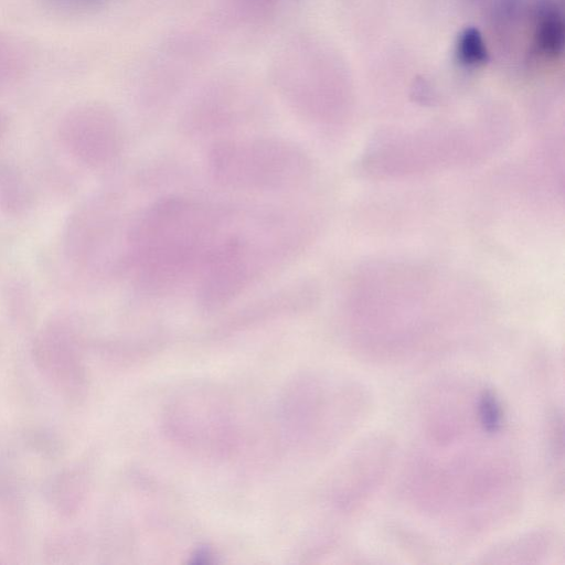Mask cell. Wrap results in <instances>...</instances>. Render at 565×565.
Returning <instances> with one entry per match:
<instances>
[{
    "label": "cell",
    "mask_w": 565,
    "mask_h": 565,
    "mask_svg": "<svg viewBox=\"0 0 565 565\" xmlns=\"http://www.w3.org/2000/svg\"><path fill=\"white\" fill-rule=\"evenodd\" d=\"M564 20L561 12L552 4L539 7L534 17L532 33V52L544 61L557 60L564 50Z\"/></svg>",
    "instance_id": "obj_1"
},
{
    "label": "cell",
    "mask_w": 565,
    "mask_h": 565,
    "mask_svg": "<svg viewBox=\"0 0 565 565\" xmlns=\"http://www.w3.org/2000/svg\"><path fill=\"white\" fill-rule=\"evenodd\" d=\"M456 55L460 64L466 67H479L487 63L489 53L478 29L469 26L459 33L456 43Z\"/></svg>",
    "instance_id": "obj_2"
},
{
    "label": "cell",
    "mask_w": 565,
    "mask_h": 565,
    "mask_svg": "<svg viewBox=\"0 0 565 565\" xmlns=\"http://www.w3.org/2000/svg\"><path fill=\"white\" fill-rule=\"evenodd\" d=\"M26 71V57L15 42L0 34V87L15 83Z\"/></svg>",
    "instance_id": "obj_3"
},
{
    "label": "cell",
    "mask_w": 565,
    "mask_h": 565,
    "mask_svg": "<svg viewBox=\"0 0 565 565\" xmlns=\"http://www.w3.org/2000/svg\"><path fill=\"white\" fill-rule=\"evenodd\" d=\"M478 416L484 431L494 434L501 428L502 409L497 396L489 390H483L479 396Z\"/></svg>",
    "instance_id": "obj_4"
},
{
    "label": "cell",
    "mask_w": 565,
    "mask_h": 565,
    "mask_svg": "<svg viewBox=\"0 0 565 565\" xmlns=\"http://www.w3.org/2000/svg\"><path fill=\"white\" fill-rule=\"evenodd\" d=\"M53 1L57 2L60 4H63V6L75 7V6L88 3L93 0H53Z\"/></svg>",
    "instance_id": "obj_5"
}]
</instances>
